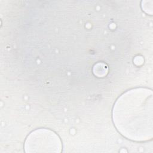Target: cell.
<instances>
[{
    "label": "cell",
    "instance_id": "6da1fadb",
    "mask_svg": "<svg viewBox=\"0 0 153 153\" xmlns=\"http://www.w3.org/2000/svg\"><path fill=\"white\" fill-rule=\"evenodd\" d=\"M147 90L133 89L117 100L113 110L114 124L119 131L129 137L148 129L149 97Z\"/></svg>",
    "mask_w": 153,
    "mask_h": 153
}]
</instances>
